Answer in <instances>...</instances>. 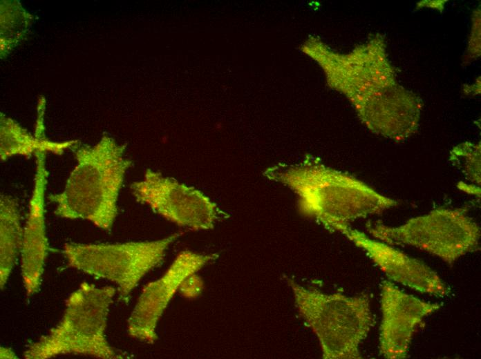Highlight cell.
<instances>
[{"label":"cell","mask_w":481,"mask_h":359,"mask_svg":"<svg viewBox=\"0 0 481 359\" xmlns=\"http://www.w3.org/2000/svg\"><path fill=\"white\" fill-rule=\"evenodd\" d=\"M124 145L104 136L94 146L76 145L77 164L64 190L50 194L59 217L82 219L98 228L111 229L117 215V199L125 174L132 162L125 156Z\"/></svg>","instance_id":"obj_2"},{"label":"cell","mask_w":481,"mask_h":359,"mask_svg":"<svg viewBox=\"0 0 481 359\" xmlns=\"http://www.w3.org/2000/svg\"><path fill=\"white\" fill-rule=\"evenodd\" d=\"M1 159L5 161L15 155L29 157L38 152L50 151L60 155L68 148L77 145V141L53 142L41 137H32L15 121L1 114Z\"/></svg>","instance_id":"obj_14"},{"label":"cell","mask_w":481,"mask_h":359,"mask_svg":"<svg viewBox=\"0 0 481 359\" xmlns=\"http://www.w3.org/2000/svg\"><path fill=\"white\" fill-rule=\"evenodd\" d=\"M216 258V254L180 252L162 277L143 289L128 320L129 335L154 343L158 339V322L182 283Z\"/></svg>","instance_id":"obj_9"},{"label":"cell","mask_w":481,"mask_h":359,"mask_svg":"<svg viewBox=\"0 0 481 359\" xmlns=\"http://www.w3.org/2000/svg\"><path fill=\"white\" fill-rule=\"evenodd\" d=\"M451 153L450 159L456 162L469 180L480 184V147L466 142L458 146Z\"/></svg>","instance_id":"obj_15"},{"label":"cell","mask_w":481,"mask_h":359,"mask_svg":"<svg viewBox=\"0 0 481 359\" xmlns=\"http://www.w3.org/2000/svg\"><path fill=\"white\" fill-rule=\"evenodd\" d=\"M180 235L116 244L66 243L63 253L70 266L115 283L120 298L126 300L141 279L162 261Z\"/></svg>","instance_id":"obj_7"},{"label":"cell","mask_w":481,"mask_h":359,"mask_svg":"<svg viewBox=\"0 0 481 359\" xmlns=\"http://www.w3.org/2000/svg\"><path fill=\"white\" fill-rule=\"evenodd\" d=\"M1 358H16L15 353L10 349L1 347L0 349Z\"/></svg>","instance_id":"obj_17"},{"label":"cell","mask_w":481,"mask_h":359,"mask_svg":"<svg viewBox=\"0 0 481 359\" xmlns=\"http://www.w3.org/2000/svg\"><path fill=\"white\" fill-rule=\"evenodd\" d=\"M287 282L301 316L319 340L322 358H361L359 347L373 323L368 295L328 294Z\"/></svg>","instance_id":"obj_5"},{"label":"cell","mask_w":481,"mask_h":359,"mask_svg":"<svg viewBox=\"0 0 481 359\" xmlns=\"http://www.w3.org/2000/svg\"><path fill=\"white\" fill-rule=\"evenodd\" d=\"M131 189L138 202L192 230L213 229L220 213L216 204L200 191L149 168L142 180L131 184Z\"/></svg>","instance_id":"obj_8"},{"label":"cell","mask_w":481,"mask_h":359,"mask_svg":"<svg viewBox=\"0 0 481 359\" xmlns=\"http://www.w3.org/2000/svg\"><path fill=\"white\" fill-rule=\"evenodd\" d=\"M341 233L364 251L389 279L421 293L440 297L447 295L444 282L423 262L351 227Z\"/></svg>","instance_id":"obj_11"},{"label":"cell","mask_w":481,"mask_h":359,"mask_svg":"<svg viewBox=\"0 0 481 359\" xmlns=\"http://www.w3.org/2000/svg\"><path fill=\"white\" fill-rule=\"evenodd\" d=\"M440 307L438 304L424 302L402 291L390 282H383L380 354L388 359L406 358L417 327Z\"/></svg>","instance_id":"obj_10"},{"label":"cell","mask_w":481,"mask_h":359,"mask_svg":"<svg viewBox=\"0 0 481 359\" xmlns=\"http://www.w3.org/2000/svg\"><path fill=\"white\" fill-rule=\"evenodd\" d=\"M115 294L109 286L82 282L68 297L60 322L24 351L26 359H48L79 354L101 359L120 358L109 344L105 331Z\"/></svg>","instance_id":"obj_4"},{"label":"cell","mask_w":481,"mask_h":359,"mask_svg":"<svg viewBox=\"0 0 481 359\" xmlns=\"http://www.w3.org/2000/svg\"><path fill=\"white\" fill-rule=\"evenodd\" d=\"M35 155L34 187L19 255L23 283L28 295H33L39 289L48 252L45 224V192L48 173L46 168L45 152H38Z\"/></svg>","instance_id":"obj_12"},{"label":"cell","mask_w":481,"mask_h":359,"mask_svg":"<svg viewBox=\"0 0 481 359\" xmlns=\"http://www.w3.org/2000/svg\"><path fill=\"white\" fill-rule=\"evenodd\" d=\"M366 228L376 240L417 248L449 264L478 250L480 238V226L462 208H438L398 226L367 223Z\"/></svg>","instance_id":"obj_6"},{"label":"cell","mask_w":481,"mask_h":359,"mask_svg":"<svg viewBox=\"0 0 481 359\" xmlns=\"http://www.w3.org/2000/svg\"><path fill=\"white\" fill-rule=\"evenodd\" d=\"M305 53L321 64L329 84L347 96L360 119L370 130L387 128L402 117L410 94L377 89H382V86L377 83L392 84L393 80H382L390 75L384 77L382 67L377 69V59L372 57L370 46L341 56L315 40Z\"/></svg>","instance_id":"obj_3"},{"label":"cell","mask_w":481,"mask_h":359,"mask_svg":"<svg viewBox=\"0 0 481 359\" xmlns=\"http://www.w3.org/2000/svg\"><path fill=\"white\" fill-rule=\"evenodd\" d=\"M264 175L294 191L300 213L330 232L342 233L355 220L381 214L398 204L397 200L312 156L294 165L268 168Z\"/></svg>","instance_id":"obj_1"},{"label":"cell","mask_w":481,"mask_h":359,"mask_svg":"<svg viewBox=\"0 0 481 359\" xmlns=\"http://www.w3.org/2000/svg\"><path fill=\"white\" fill-rule=\"evenodd\" d=\"M23 235L17 201L0 196V286L3 289L20 255Z\"/></svg>","instance_id":"obj_13"},{"label":"cell","mask_w":481,"mask_h":359,"mask_svg":"<svg viewBox=\"0 0 481 359\" xmlns=\"http://www.w3.org/2000/svg\"><path fill=\"white\" fill-rule=\"evenodd\" d=\"M202 282L196 273L188 277L181 284L180 291L186 297H195L202 291Z\"/></svg>","instance_id":"obj_16"}]
</instances>
